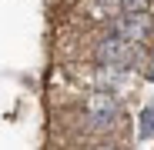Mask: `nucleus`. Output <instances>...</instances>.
<instances>
[{"instance_id": "2", "label": "nucleus", "mask_w": 154, "mask_h": 150, "mask_svg": "<svg viewBox=\"0 0 154 150\" xmlns=\"http://www.w3.org/2000/svg\"><path fill=\"white\" fill-rule=\"evenodd\" d=\"M84 110H87V117H91L94 127H107V123H114V117H117V100L111 93H104V90H97V93L87 97Z\"/></svg>"}, {"instance_id": "4", "label": "nucleus", "mask_w": 154, "mask_h": 150, "mask_svg": "<svg viewBox=\"0 0 154 150\" xmlns=\"http://www.w3.org/2000/svg\"><path fill=\"white\" fill-rule=\"evenodd\" d=\"M121 13V0H87V17L91 20H104Z\"/></svg>"}, {"instance_id": "3", "label": "nucleus", "mask_w": 154, "mask_h": 150, "mask_svg": "<svg viewBox=\"0 0 154 150\" xmlns=\"http://www.w3.org/2000/svg\"><path fill=\"white\" fill-rule=\"evenodd\" d=\"M131 54H134V43H127V40H121V37H104L100 40V47H97V60L100 63H127L131 60Z\"/></svg>"}, {"instance_id": "6", "label": "nucleus", "mask_w": 154, "mask_h": 150, "mask_svg": "<svg viewBox=\"0 0 154 150\" xmlns=\"http://www.w3.org/2000/svg\"><path fill=\"white\" fill-rule=\"evenodd\" d=\"M94 150H117V147H111V143H100V147H94Z\"/></svg>"}, {"instance_id": "5", "label": "nucleus", "mask_w": 154, "mask_h": 150, "mask_svg": "<svg viewBox=\"0 0 154 150\" xmlns=\"http://www.w3.org/2000/svg\"><path fill=\"white\" fill-rule=\"evenodd\" d=\"M137 134L147 140V137H154V107H144L141 110V120H137Z\"/></svg>"}, {"instance_id": "1", "label": "nucleus", "mask_w": 154, "mask_h": 150, "mask_svg": "<svg viewBox=\"0 0 154 150\" xmlns=\"http://www.w3.org/2000/svg\"><path fill=\"white\" fill-rule=\"evenodd\" d=\"M111 34L121 37V40H127V43L144 40V37L151 34V17H147V13H117Z\"/></svg>"}]
</instances>
